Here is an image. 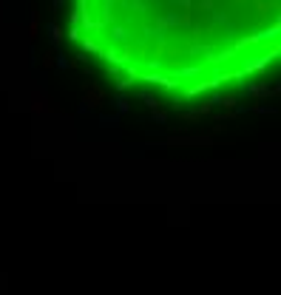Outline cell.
Listing matches in <instances>:
<instances>
[{"label": "cell", "instance_id": "1", "mask_svg": "<svg viewBox=\"0 0 281 295\" xmlns=\"http://www.w3.org/2000/svg\"><path fill=\"white\" fill-rule=\"evenodd\" d=\"M66 17L114 85L168 102L236 94L281 57V0H66Z\"/></svg>", "mask_w": 281, "mask_h": 295}]
</instances>
